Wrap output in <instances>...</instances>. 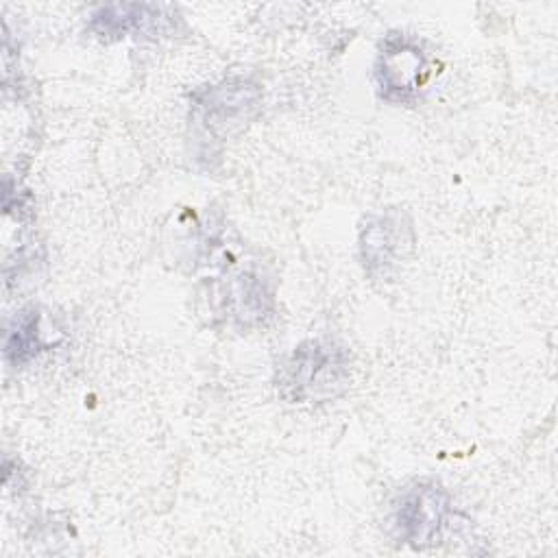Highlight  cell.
Listing matches in <instances>:
<instances>
[{"label": "cell", "mask_w": 558, "mask_h": 558, "mask_svg": "<svg viewBox=\"0 0 558 558\" xmlns=\"http://www.w3.org/2000/svg\"><path fill=\"white\" fill-rule=\"evenodd\" d=\"M451 514L449 497L436 482H416L408 486L392 512L397 538L412 547L436 545L447 527Z\"/></svg>", "instance_id": "cell-2"}, {"label": "cell", "mask_w": 558, "mask_h": 558, "mask_svg": "<svg viewBox=\"0 0 558 558\" xmlns=\"http://www.w3.org/2000/svg\"><path fill=\"white\" fill-rule=\"evenodd\" d=\"M427 63L421 46L403 33H390L377 57V85L386 100L405 102L423 85Z\"/></svg>", "instance_id": "cell-3"}, {"label": "cell", "mask_w": 558, "mask_h": 558, "mask_svg": "<svg viewBox=\"0 0 558 558\" xmlns=\"http://www.w3.org/2000/svg\"><path fill=\"white\" fill-rule=\"evenodd\" d=\"M157 7L150 4H111V7H102L92 15V24L89 28L94 33H98L100 37H120L126 35L129 31L137 28L142 22H146L150 11H155Z\"/></svg>", "instance_id": "cell-5"}, {"label": "cell", "mask_w": 558, "mask_h": 558, "mask_svg": "<svg viewBox=\"0 0 558 558\" xmlns=\"http://www.w3.org/2000/svg\"><path fill=\"white\" fill-rule=\"evenodd\" d=\"M349 375L347 353L323 340H310L294 349L281 368V390L292 401L336 395Z\"/></svg>", "instance_id": "cell-1"}, {"label": "cell", "mask_w": 558, "mask_h": 558, "mask_svg": "<svg viewBox=\"0 0 558 558\" xmlns=\"http://www.w3.org/2000/svg\"><path fill=\"white\" fill-rule=\"evenodd\" d=\"M399 229L390 218L379 216L377 220H373L368 225V229L362 235V257L364 264L368 266V270L375 268H384L388 264H392V257L401 251L399 244H390V242H399Z\"/></svg>", "instance_id": "cell-4"}, {"label": "cell", "mask_w": 558, "mask_h": 558, "mask_svg": "<svg viewBox=\"0 0 558 558\" xmlns=\"http://www.w3.org/2000/svg\"><path fill=\"white\" fill-rule=\"evenodd\" d=\"M39 349V316L35 310H24L7 329L4 355L13 364H22Z\"/></svg>", "instance_id": "cell-6"}]
</instances>
